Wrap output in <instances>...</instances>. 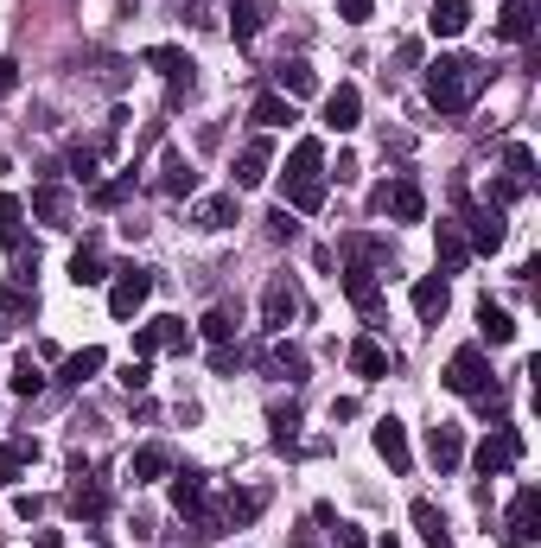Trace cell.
<instances>
[{
    "instance_id": "obj_1",
    "label": "cell",
    "mask_w": 541,
    "mask_h": 548,
    "mask_svg": "<svg viewBox=\"0 0 541 548\" xmlns=\"http://www.w3.org/2000/svg\"><path fill=\"white\" fill-rule=\"evenodd\" d=\"M484 77H491V71H484L478 58H465V51H446V58L427 64V102H433L440 115H465L471 102L484 96Z\"/></svg>"
},
{
    "instance_id": "obj_2",
    "label": "cell",
    "mask_w": 541,
    "mask_h": 548,
    "mask_svg": "<svg viewBox=\"0 0 541 548\" xmlns=\"http://www.w3.org/2000/svg\"><path fill=\"white\" fill-rule=\"evenodd\" d=\"M293 319H300V287H293L287 274H274V281L261 287V325H268V332L281 338Z\"/></svg>"
},
{
    "instance_id": "obj_3",
    "label": "cell",
    "mask_w": 541,
    "mask_h": 548,
    "mask_svg": "<svg viewBox=\"0 0 541 548\" xmlns=\"http://www.w3.org/2000/svg\"><path fill=\"white\" fill-rule=\"evenodd\" d=\"M446 389H452V396H484V389H491V364H484V351H478V345L452 351V364H446Z\"/></svg>"
},
{
    "instance_id": "obj_4",
    "label": "cell",
    "mask_w": 541,
    "mask_h": 548,
    "mask_svg": "<svg viewBox=\"0 0 541 548\" xmlns=\"http://www.w3.org/2000/svg\"><path fill=\"white\" fill-rule=\"evenodd\" d=\"M376 211H389L395 224H421V217H427V192H421V179H395V185H382V192H376Z\"/></svg>"
},
{
    "instance_id": "obj_5",
    "label": "cell",
    "mask_w": 541,
    "mask_h": 548,
    "mask_svg": "<svg viewBox=\"0 0 541 548\" xmlns=\"http://www.w3.org/2000/svg\"><path fill=\"white\" fill-rule=\"evenodd\" d=\"M153 294V274L147 268H115V287H109V313L115 319H134Z\"/></svg>"
},
{
    "instance_id": "obj_6",
    "label": "cell",
    "mask_w": 541,
    "mask_h": 548,
    "mask_svg": "<svg viewBox=\"0 0 541 548\" xmlns=\"http://www.w3.org/2000/svg\"><path fill=\"white\" fill-rule=\"evenodd\" d=\"M503 236H510V224H503L497 204H478V211H465V243H471V255H497Z\"/></svg>"
},
{
    "instance_id": "obj_7",
    "label": "cell",
    "mask_w": 541,
    "mask_h": 548,
    "mask_svg": "<svg viewBox=\"0 0 541 548\" xmlns=\"http://www.w3.org/2000/svg\"><path fill=\"white\" fill-rule=\"evenodd\" d=\"M522 459V434L516 427H491V434H484V447H478V472L484 478H503Z\"/></svg>"
},
{
    "instance_id": "obj_8",
    "label": "cell",
    "mask_w": 541,
    "mask_h": 548,
    "mask_svg": "<svg viewBox=\"0 0 541 548\" xmlns=\"http://www.w3.org/2000/svg\"><path fill=\"white\" fill-rule=\"evenodd\" d=\"M370 440H376V453L389 459V472H408V466H414V447H408V427H401L395 415H382V421L370 427Z\"/></svg>"
},
{
    "instance_id": "obj_9",
    "label": "cell",
    "mask_w": 541,
    "mask_h": 548,
    "mask_svg": "<svg viewBox=\"0 0 541 548\" xmlns=\"http://www.w3.org/2000/svg\"><path fill=\"white\" fill-rule=\"evenodd\" d=\"M268 166H274V141H268V134H255V141L236 153V192H255V185L268 179Z\"/></svg>"
},
{
    "instance_id": "obj_10",
    "label": "cell",
    "mask_w": 541,
    "mask_h": 548,
    "mask_svg": "<svg viewBox=\"0 0 541 548\" xmlns=\"http://www.w3.org/2000/svg\"><path fill=\"white\" fill-rule=\"evenodd\" d=\"M357 122H363V90H357V83H338V90L325 96V128L331 134H351Z\"/></svg>"
},
{
    "instance_id": "obj_11",
    "label": "cell",
    "mask_w": 541,
    "mask_h": 548,
    "mask_svg": "<svg viewBox=\"0 0 541 548\" xmlns=\"http://www.w3.org/2000/svg\"><path fill=\"white\" fill-rule=\"evenodd\" d=\"M510 542H535L541 536V491L535 485H522L516 491V504H510V529H503Z\"/></svg>"
},
{
    "instance_id": "obj_12",
    "label": "cell",
    "mask_w": 541,
    "mask_h": 548,
    "mask_svg": "<svg viewBox=\"0 0 541 548\" xmlns=\"http://www.w3.org/2000/svg\"><path fill=\"white\" fill-rule=\"evenodd\" d=\"M32 217L51 224V230H64V224H71V192H64L58 179H45L39 192H32Z\"/></svg>"
},
{
    "instance_id": "obj_13",
    "label": "cell",
    "mask_w": 541,
    "mask_h": 548,
    "mask_svg": "<svg viewBox=\"0 0 541 548\" xmlns=\"http://www.w3.org/2000/svg\"><path fill=\"white\" fill-rule=\"evenodd\" d=\"M497 39H510V45H529V39H535V0H503Z\"/></svg>"
},
{
    "instance_id": "obj_14",
    "label": "cell",
    "mask_w": 541,
    "mask_h": 548,
    "mask_svg": "<svg viewBox=\"0 0 541 548\" xmlns=\"http://www.w3.org/2000/svg\"><path fill=\"white\" fill-rule=\"evenodd\" d=\"M427 459H433V466H440V472H452V466H459V459H465V434H459V427H452V421L427 427Z\"/></svg>"
},
{
    "instance_id": "obj_15",
    "label": "cell",
    "mask_w": 541,
    "mask_h": 548,
    "mask_svg": "<svg viewBox=\"0 0 541 548\" xmlns=\"http://www.w3.org/2000/svg\"><path fill=\"white\" fill-rule=\"evenodd\" d=\"M446 306H452L446 274H421V281H414V313H421V319L433 325V319H446Z\"/></svg>"
},
{
    "instance_id": "obj_16",
    "label": "cell",
    "mask_w": 541,
    "mask_h": 548,
    "mask_svg": "<svg viewBox=\"0 0 541 548\" xmlns=\"http://www.w3.org/2000/svg\"><path fill=\"white\" fill-rule=\"evenodd\" d=\"M274 90H281L287 102H300V96L319 90V77H312V64H306V58H281V64H274Z\"/></svg>"
},
{
    "instance_id": "obj_17",
    "label": "cell",
    "mask_w": 541,
    "mask_h": 548,
    "mask_svg": "<svg viewBox=\"0 0 541 548\" xmlns=\"http://www.w3.org/2000/svg\"><path fill=\"white\" fill-rule=\"evenodd\" d=\"M261 510H268V485H242V491H230V498H223V523L242 529V523H255Z\"/></svg>"
},
{
    "instance_id": "obj_18",
    "label": "cell",
    "mask_w": 541,
    "mask_h": 548,
    "mask_svg": "<svg viewBox=\"0 0 541 548\" xmlns=\"http://www.w3.org/2000/svg\"><path fill=\"white\" fill-rule=\"evenodd\" d=\"M102 364H109V351H102V345H83V351H71V357L58 364V383H64V389H83Z\"/></svg>"
},
{
    "instance_id": "obj_19",
    "label": "cell",
    "mask_w": 541,
    "mask_h": 548,
    "mask_svg": "<svg viewBox=\"0 0 541 548\" xmlns=\"http://www.w3.org/2000/svg\"><path fill=\"white\" fill-rule=\"evenodd\" d=\"M191 224H198V230H230V224H236V192L198 198V204H191Z\"/></svg>"
},
{
    "instance_id": "obj_20",
    "label": "cell",
    "mask_w": 541,
    "mask_h": 548,
    "mask_svg": "<svg viewBox=\"0 0 541 548\" xmlns=\"http://www.w3.org/2000/svg\"><path fill=\"white\" fill-rule=\"evenodd\" d=\"M344 294H351V306H363V313H382L376 268H357V262H344Z\"/></svg>"
},
{
    "instance_id": "obj_21",
    "label": "cell",
    "mask_w": 541,
    "mask_h": 548,
    "mask_svg": "<svg viewBox=\"0 0 541 548\" xmlns=\"http://www.w3.org/2000/svg\"><path fill=\"white\" fill-rule=\"evenodd\" d=\"M300 179H325V147H319V141H293L287 179H281V185H300Z\"/></svg>"
},
{
    "instance_id": "obj_22",
    "label": "cell",
    "mask_w": 541,
    "mask_h": 548,
    "mask_svg": "<svg viewBox=\"0 0 541 548\" xmlns=\"http://www.w3.org/2000/svg\"><path fill=\"white\" fill-rule=\"evenodd\" d=\"M465 26H471V7H465V0H433V13H427V32H433V39H459Z\"/></svg>"
},
{
    "instance_id": "obj_23",
    "label": "cell",
    "mask_w": 541,
    "mask_h": 548,
    "mask_svg": "<svg viewBox=\"0 0 541 548\" xmlns=\"http://www.w3.org/2000/svg\"><path fill=\"white\" fill-rule=\"evenodd\" d=\"M433 255H440V274H459L471 262V243L459 224H440V236H433Z\"/></svg>"
},
{
    "instance_id": "obj_24",
    "label": "cell",
    "mask_w": 541,
    "mask_h": 548,
    "mask_svg": "<svg viewBox=\"0 0 541 548\" xmlns=\"http://www.w3.org/2000/svg\"><path fill=\"white\" fill-rule=\"evenodd\" d=\"M64 504H71V517H83V523H96L102 510H109V491H102L96 478H83V472H77V485H71V498H64Z\"/></svg>"
},
{
    "instance_id": "obj_25",
    "label": "cell",
    "mask_w": 541,
    "mask_h": 548,
    "mask_svg": "<svg viewBox=\"0 0 541 548\" xmlns=\"http://www.w3.org/2000/svg\"><path fill=\"white\" fill-rule=\"evenodd\" d=\"M261 26H268V0H236L230 7V39L236 45H249Z\"/></svg>"
},
{
    "instance_id": "obj_26",
    "label": "cell",
    "mask_w": 541,
    "mask_h": 548,
    "mask_svg": "<svg viewBox=\"0 0 541 548\" xmlns=\"http://www.w3.org/2000/svg\"><path fill=\"white\" fill-rule=\"evenodd\" d=\"M32 459H39V440H0V485H20Z\"/></svg>"
},
{
    "instance_id": "obj_27",
    "label": "cell",
    "mask_w": 541,
    "mask_h": 548,
    "mask_svg": "<svg viewBox=\"0 0 541 548\" xmlns=\"http://www.w3.org/2000/svg\"><path fill=\"white\" fill-rule=\"evenodd\" d=\"M0 313H7V325H32V313H39V294H32L26 281H7V287H0Z\"/></svg>"
},
{
    "instance_id": "obj_28",
    "label": "cell",
    "mask_w": 541,
    "mask_h": 548,
    "mask_svg": "<svg viewBox=\"0 0 541 548\" xmlns=\"http://www.w3.org/2000/svg\"><path fill=\"white\" fill-rule=\"evenodd\" d=\"M414 529L427 536V548H452V529H446V517H440L433 498H414Z\"/></svg>"
},
{
    "instance_id": "obj_29",
    "label": "cell",
    "mask_w": 541,
    "mask_h": 548,
    "mask_svg": "<svg viewBox=\"0 0 541 548\" xmlns=\"http://www.w3.org/2000/svg\"><path fill=\"white\" fill-rule=\"evenodd\" d=\"M172 510L179 517H191V510H204V472H172Z\"/></svg>"
},
{
    "instance_id": "obj_30",
    "label": "cell",
    "mask_w": 541,
    "mask_h": 548,
    "mask_svg": "<svg viewBox=\"0 0 541 548\" xmlns=\"http://www.w3.org/2000/svg\"><path fill=\"white\" fill-rule=\"evenodd\" d=\"M172 472V453L160 447V440H147V447H134V485H153V478Z\"/></svg>"
},
{
    "instance_id": "obj_31",
    "label": "cell",
    "mask_w": 541,
    "mask_h": 548,
    "mask_svg": "<svg viewBox=\"0 0 541 548\" xmlns=\"http://www.w3.org/2000/svg\"><path fill=\"white\" fill-rule=\"evenodd\" d=\"M351 370L363 376V383H376V376H389V351H382L376 338H357V345H351Z\"/></svg>"
},
{
    "instance_id": "obj_32",
    "label": "cell",
    "mask_w": 541,
    "mask_h": 548,
    "mask_svg": "<svg viewBox=\"0 0 541 548\" xmlns=\"http://www.w3.org/2000/svg\"><path fill=\"white\" fill-rule=\"evenodd\" d=\"M255 122H261V128H287V122H300V109H293L281 90H261V96H255Z\"/></svg>"
},
{
    "instance_id": "obj_33",
    "label": "cell",
    "mask_w": 541,
    "mask_h": 548,
    "mask_svg": "<svg viewBox=\"0 0 541 548\" xmlns=\"http://www.w3.org/2000/svg\"><path fill=\"white\" fill-rule=\"evenodd\" d=\"M344 262H357V268H389V243H382V236H344Z\"/></svg>"
},
{
    "instance_id": "obj_34",
    "label": "cell",
    "mask_w": 541,
    "mask_h": 548,
    "mask_svg": "<svg viewBox=\"0 0 541 548\" xmlns=\"http://www.w3.org/2000/svg\"><path fill=\"white\" fill-rule=\"evenodd\" d=\"M478 332L491 338V345H510V338H516V319L503 313V306H491V300H478Z\"/></svg>"
},
{
    "instance_id": "obj_35",
    "label": "cell",
    "mask_w": 541,
    "mask_h": 548,
    "mask_svg": "<svg viewBox=\"0 0 541 548\" xmlns=\"http://www.w3.org/2000/svg\"><path fill=\"white\" fill-rule=\"evenodd\" d=\"M503 173H510L516 192H529V185H535V153L522 141H510V147H503Z\"/></svg>"
},
{
    "instance_id": "obj_36",
    "label": "cell",
    "mask_w": 541,
    "mask_h": 548,
    "mask_svg": "<svg viewBox=\"0 0 541 548\" xmlns=\"http://www.w3.org/2000/svg\"><path fill=\"white\" fill-rule=\"evenodd\" d=\"M268 370H274V376H287V383H300V376H306V351H300V345H287V338H274Z\"/></svg>"
},
{
    "instance_id": "obj_37",
    "label": "cell",
    "mask_w": 541,
    "mask_h": 548,
    "mask_svg": "<svg viewBox=\"0 0 541 548\" xmlns=\"http://www.w3.org/2000/svg\"><path fill=\"white\" fill-rule=\"evenodd\" d=\"M20 236H26V204L13 198V192H0V243L20 249Z\"/></svg>"
},
{
    "instance_id": "obj_38",
    "label": "cell",
    "mask_w": 541,
    "mask_h": 548,
    "mask_svg": "<svg viewBox=\"0 0 541 548\" xmlns=\"http://www.w3.org/2000/svg\"><path fill=\"white\" fill-rule=\"evenodd\" d=\"M71 281H77V287H102V281H109V268H102L96 243H83V249L71 255Z\"/></svg>"
},
{
    "instance_id": "obj_39",
    "label": "cell",
    "mask_w": 541,
    "mask_h": 548,
    "mask_svg": "<svg viewBox=\"0 0 541 548\" xmlns=\"http://www.w3.org/2000/svg\"><path fill=\"white\" fill-rule=\"evenodd\" d=\"M128 192H134V173H121V179H102L96 192H90V204H96V211H121Z\"/></svg>"
},
{
    "instance_id": "obj_40",
    "label": "cell",
    "mask_w": 541,
    "mask_h": 548,
    "mask_svg": "<svg viewBox=\"0 0 541 548\" xmlns=\"http://www.w3.org/2000/svg\"><path fill=\"white\" fill-rule=\"evenodd\" d=\"M217 536H230V523H223V510H191V542H217Z\"/></svg>"
},
{
    "instance_id": "obj_41",
    "label": "cell",
    "mask_w": 541,
    "mask_h": 548,
    "mask_svg": "<svg viewBox=\"0 0 541 548\" xmlns=\"http://www.w3.org/2000/svg\"><path fill=\"white\" fill-rule=\"evenodd\" d=\"M198 332L211 338V345H230V338H236V313H230V306H211V313H204V325H198Z\"/></svg>"
},
{
    "instance_id": "obj_42",
    "label": "cell",
    "mask_w": 541,
    "mask_h": 548,
    "mask_svg": "<svg viewBox=\"0 0 541 548\" xmlns=\"http://www.w3.org/2000/svg\"><path fill=\"white\" fill-rule=\"evenodd\" d=\"M166 96H172V109H179V102H191V96H198V64H191V58H185L179 71L166 77Z\"/></svg>"
},
{
    "instance_id": "obj_43",
    "label": "cell",
    "mask_w": 541,
    "mask_h": 548,
    "mask_svg": "<svg viewBox=\"0 0 541 548\" xmlns=\"http://www.w3.org/2000/svg\"><path fill=\"white\" fill-rule=\"evenodd\" d=\"M281 192H287L293 211H319V204H325V179H300V185H281Z\"/></svg>"
},
{
    "instance_id": "obj_44",
    "label": "cell",
    "mask_w": 541,
    "mask_h": 548,
    "mask_svg": "<svg viewBox=\"0 0 541 548\" xmlns=\"http://www.w3.org/2000/svg\"><path fill=\"white\" fill-rule=\"evenodd\" d=\"M153 332H160V351H191V325L185 319H153Z\"/></svg>"
},
{
    "instance_id": "obj_45",
    "label": "cell",
    "mask_w": 541,
    "mask_h": 548,
    "mask_svg": "<svg viewBox=\"0 0 541 548\" xmlns=\"http://www.w3.org/2000/svg\"><path fill=\"white\" fill-rule=\"evenodd\" d=\"M45 389V370L32 364V357H20V364H13V396H39Z\"/></svg>"
},
{
    "instance_id": "obj_46",
    "label": "cell",
    "mask_w": 541,
    "mask_h": 548,
    "mask_svg": "<svg viewBox=\"0 0 541 548\" xmlns=\"http://www.w3.org/2000/svg\"><path fill=\"white\" fill-rule=\"evenodd\" d=\"M160 185H166L172 198H179V192H191V185H198V173H191V166L179 160V153H166V179H160Z\"/></svg>"
},
{
    "instance_id": "obj_47",
    "label": "cell",
    "mask_w": 541,
    "mask_h": 548,
    "mask_svg": "<svg viewBox=\"0 0 541 548\" xmlns=\"http://www.w3.org/2000/svg\"><path fill=\"white\" fill-rule=\"evenodd\" d=\"M268 421H274V447H293V434H300V408L287 402V408H274Z\"/></svg>"
},
{
    "instance_id": "obj_48",
    "label": "cell",
    "mask_w": 541,
    "mask_h": 548,
    "mask_svg": "<svg viewBox=\"0 0 541 548\" xmlns=\"http://www.w3.org/2000/svg\"><path fill=\"white\" fill-rule=\"evenodd\" d=\"M141 64H147V71H160V77H172V71H179V64H185V51H179V45H153Z\"/></svg>"
},
{
    "instance_id": "obj_49",
    "label": "cell",
    "mask_w": 541,
    "mask_h": 548,
    "mask_svg": "<svg viewBox=\"0 0 541 548\" xmlns=\"http://www.w3.org/2000/svg\"><path fill=\"white\" fill-rule=\"evenodd\" d=\"M153 383V370H147V357H128V364H121V389H128V396H141V389Z\"/></svg>"
},
{
    "instance_id": "obj_50",
    "label": "cell",
    "mask_w": 541,
    "mask_h": 548,
    "mask_svg": "<svg viewBox=\"0 0 541 548\" xmlns=\"http://www.w3.org/2000/svg\"><path fill=\"white\" fill-rule=\"evenodd\" d=\"M268 236H274V243H293V236H300V224H293V211H287V204L268 217Z\"/></svg>"
},
{
    "instance_id": "obj_51",
    "label": "cell",
    "mask_w": 541,
    "mask_h": 548,
    "mask_svg": "<svg viewBox=\"0 0 541 548\" xmlns=\"http://www.w3.org/2000/svg\"><path fill=\"white\" fill-rule=\"evenodd\" d=\"M39 510H45L39 491H20V498H13V517H20V523H39Z\"/></svg>"
},
{
    "instance_id": "obj_52",
    "label": "cell",
    "mask_w": 541,
    "mask_h": 548,
    "mask_svg": "<svg viewBox=\"0 0 541 548\" xmlns=\"http://www.w3.org/2000/svg\"><path fill=\"white\" fill-rule=\"evenodd\" d=\"M71 173L77 179H96V147H71Z\"/></svg>"
},
{
    "instance_id": "obj_53",
    "label": "cell",
    "mask_w": 541,
    "mask_h": 548,
    "mask_svg": "<svg viewBox=\"0 0 541 548\" xmlns=\"http://www.w3.org/2000/svg\"><path fill=\"white\" fill-rule=\"evenodd\" d=\"M338 13H344V20H351V26H363V20H370V13H376V0H338Z\"/></svg>"
},
{
    "instance_id": "obj_54",
    "label": "cell",
    "mask_w": 541,
    "mask_h": 548,
    "mask_svg": "<svg viewBox=\"0 0 541 548\" xmlns=\"http://www.w3.org/2000/svg\"><path fill=\"white\" fill-rule=\"evenodd\" d=\"M236 364H242V351H236V345H217V351H211V370H217V376H230Z\"/></svg>"
},
{
    "instance_id": "obj_55",
    "label": "cell",
    "mask_w": 541,
    "mask_h": 548,
    "mask_svg": "<svg viewBox=\"0 0 541 548\" xmlns=\"http://www.w3.org/2000/svg\"><path fill=\"white\" fill-rule=\"evenodd\" d=\"M160 351V332H153V325H141V332H134V357H153Z\"/></svg>"
},
{
    "instance_id": "obj_56",
    "label": "cell",
    "mask_w": 541,
    "mask_h": 548,
    "mask_svg": "<svg viewBox=\"0 0 541 548\" xmlns=\"http://www.w3.org/2000/svg\"><path fill=\"white\" fill-rule=\"evenodd\" d=\"M338 548H370V542H363L357 523H338Z\"/></svg>"
},
{
    "instance_id": "obj_57",
    "label": "cell",
    "mask_w": 541,
    "mask_h": 548,
    "mask_svg": "<svg viewBox=\"0 0 541 548\" xmlns=\"http://www.w3.org/2000/svg\"><path fill=\"white\" fill-rule=\"evenodd\" d=\"M13 83H20V64H13V58H0V96H7Z\"/></svg>"
},
{
    "instance_id": "obj_58",
    "label": "cell",
    "mask_w": 541,
    "mask_h": 548,
    "mask_svg": "<svg viewBox=\"0 0 541 548\" xmlns=\"http://www.w3.org/2000/svg\"><path fill=\"white\" fill-rule=\"evenodd\" d=\"M32 548H64V542H58V529H39V536H32Z\"/></svg>"
},
{
    "instance_id": "obj_59",
    "label": "cell",
    "mask_w": 541,
    "mask_h": 548,
    "mask_svg": "<svg viewBox=\"0 0 541 548\" xmlns=\"http://www.w3.org/2000/svg\"><path fill=\"white\" fill-rule=\"evenodd\" d=\"M382 548H401V542H382Z\"/></svg>"
},
{
    "instance_id": "obj_60",
    "label": "cell",
    "mask_w": 541,
    "mask_h": 548,
    "mask_svg": "<svg viewBox=\"0 0 541 548\" xmlns=\"http://www.w3.org/2000/svg\"><path fill=\"white\" fill-rule=\"evenodd\" d=\"M300 548H312V542H300Z\"/></svg>"
}]
</instances>
